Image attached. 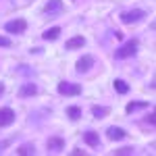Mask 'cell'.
Returning <instances> with one entry per match:
<instances>
[{
  "label": "cell",
  "instance_id": "cell-12",
  "mask_svg": "<svg viewBox=\"0 0 156 156\" xmlns=\"http://www.w3.org/2000/svg\"><path fill=\"white\" fill-rule=\"evenodd\" d=\"M83 46H85V37L83 36H73L71 40H67L65 50H77V48H83Z\"/></svg>",
  "mask_w": 156,
  "mask_h": 156
},
{
  "label": "cell",
  "instance_id": "cell-13",
  "mask_svg": "<svg viewBox=\"0 0 156 156\" xmlns=\"http://www.w3.org/2000/svg\"><path fill=\"white\" fill-rule=\"evenodd\" d=\"M60 34H62L60 27H50V29H46V31L42 34V40H44V42H54V40H58Z\"/></svg>",
  "mask_w": 156,
  "mask_h": 156
},
{
  "label": "cell",
  "instance_id": "cell-19",
  "mask_svg": "<svg viewBox=\"0 0 156 156\" xmlns=\"http://www.w3.org/2000/svg\"><path fill=\"white\" fill-rule=\"evenodd\" d=\"M115 154H117V156H129V154H133V146H125V148H119V150H115Z\"/></svg>",
  "mask_w": 156,
  "mask_h": 156
},
{
  "label": "cell",
  "instance_id": "cell-5",
  "mask_svg": "<svg viewBox=\"0 0 156 156\" xmlns=\"http://www.w3.org/2000/svg\"><path fill=\"white\" fill-rule=\"evenodd\" d=\"M94 65H96V58H94L92 54H83L81 58H77V62H75V71L77 73H87V71H92Z\"/></svg>",
  "mask_w": 156,
  "mask_h": 156
},
{
  "label": "cell",
  "instance_id": "cell-22",
  "mask_svg": "<svg viewBox=\"0 0 156 156\" xmlns=\"http://www.w3.org/2000/svg\"><path fill=\"white\" fill-rule=\"evenodd\" d=\"M11 142H12V140H4V142H0V152H2L6 146H11Z\"/></svg>",
  "mask_w": 156,
  "mask_h": 156
},
{
  "label": "cell",
  "instance_id": "cell-8",
  "mask_svg": "<svg viewBox=\"0 0 156 156\" xmlns=\"http://www.w3.org/2000/svg\"><path fill=\"white\" fill-rule=\"evenodd\" d=\"M15 119H17V115H15V110H12V108H9V106L0 108V129H4V127L12 125Z\"/></svg>",
  "mask_w": 156,
  "mask_h": 156
},
{
  "label": "cell",
  "instance_id": "cell-6",
  "mask_svg": "<svg viewBox=\"0 0 156 156\" xmlns=\"http://www.w3.org/2000/svg\"><path fill=\"white\" fill-rule=\"evenodd\" d=\"M4 29H6L9 34H17V36H21V34L27 31V21H25V19H12V21H9V23L4 25Z\"/></svg>",
  "mask_w": 156,
  "mask_h": 156
},
{
  "label": "cell",
  "instance_id": "cell-1",
  "mask_svg": "<svg viewBox=\"0 0 156 156\" xmlns=\"http://www.w3.org/2000/svg\"><path fill=\"white\" fill-rule=\"evenodd\" d=\"M137 48H140V42L135 40V37H131V40H127L125 44H121L119 48L115 50V58H131V56H135L137 54Z\"/></svg>",
  "mask_w": 156,
  "mask_h": 156
},
{
  "label": "cell",
  "instance_id": "cell-18",
  "mask_svg": "<svg viewBox=\"0 0 156 156\" xmlns=\"http://www.w3.org/2000/svg\"><path fill=\"white\" fill-rule=\"evenodd\" d=\"M148 106H150L148 102H127L125 112H127V115H133L135 110H142V108H148Z\"/></svg>",
  "mask_w": 156,
  "mask_h": 156
},
{
  "label": "cell",
  "instance_id": "cell-21",
  "mask_svg": "<svg viewBox=\"0 0 156 156\" xmlns=\"http://www.w3.org/2000/svg\"><path fill=\"white\" fill-rule=\"evenodd\" d=\"M146 123H148V125H154V123H156V115H154V110H152L150 115H146Z\"/></svg>",
  "mask_w": 156,
  "mask_h": 156
},
{
  "label": "cell",
  "instance_id": "cell-7",
  "mask_svg": "<svg viewBox=\"0 0 156 156\" xmlns=\"http://www.w3.org/2000/svg\"><path fill=\"white\" fill-rule=\"evenodd\" d=\"M46 150L52 152V154L62 152V150H65V140H62L60 135H52V137H48V140H46Z\"/></svg>",
  "mask_w": 156,
  "mask_h": 156
},
{
  "label": "cell",
  "instance_id": "cell-14",
  "mask_svg": "<svg viewBox=\"0 0 156 156\" xmlns=\"http://www.w3.org/2000/svg\"><path fill=\"white\" fill-rule=\"evenodd\" d=\"M108 115H110V108L108 106H98V104L92 106V117L94 119H106Z\"/></svg>",
  "mask_w": 156,
  "mask_h": 156
},
{
  "label": "cell",
  "instance_id": "cell-9",
  "mask_svg": "<svg viewBox=\"0 0 156 156\" xmlns=\"http://www.w3.org/2000/svg\"><path fill=\"white\" fill-rule=\"evenodd\" d=\"M37 94V85L34 83V81H25V83H21V87L17 90V96L19 98H34Z\"/></svg>",
  "mask_w": 156,
  "mask_h": 156
},
{
  "label": "cell",
  "instance_id": "cell-16",
  "mask_svg": "<svg viewBox=\"0 0 156 156\" xmlns=\"http://www.w3.org/2000/svg\"><path fill=\"white\" fill-rule=\"evenodd\" d=\"M19 156H27V154H36V146L31 144V142H27V144H21L17 146V150H15Z\"/></svg>",
  "mask_w": 156,
  "mask_h": 156
},
{
  "label": "cell",
  "instance_id": "cell-25",
  "mask_svg": "<svg viewBox=\"0 0 156 156\" xmlns=\"http://www.w3.org/2000/svg\"><path fill=\"white\" fill-rule=\"evenodd\" d=\"M2 92H4V83H0V94H2Z\"/></svg>",
  "mask_w": 156,
  "mask_h": 156
},
{
  "label": "cell",
  "instance_id": "cell-3",
  "mask_svg": "<svg viewBox=\"0 0 156 156\" xmlns=\"http://www.w3.org/2000/svg\"><path fill=\"white\" fill-rule=\"evenodd\" d=\"M42 12H44L46 17H50V19H56V17H60V15L65 12V2H62V0H48V2L44 4Z\"/></svg>",
  "mask_w": 156,
  "mask_h": 156
},
{
  "label": "cell",
  "instance_id": "cell-23",
  "mask_svg": "<svg viewBox=\"0 0 156 156\" xmlns=\"http://www.w3.org/2000/svg\"><path fill=\"white\" fill-rule=\"evenodd\" d=\"M73 154H75V156H81V154H87V152H85V150H81V148H75V150H73Z\"/></svg>",
  "mask_w": 156,
  "mask_h": 156
},
{
  "label": "cell",
  "instance_id": "cell-4",
  "mask_svg": "<svg viewBox=\"0 0 156 156\" xmlns=\"http://www.w3.org/2000/svg\"><path fill=\"white\" fill-rule=\"evenodd\" d=\"M56 90H58L60 96H79L83 90H81V85L79 83H73V81H60L58 85H56Z\"/></svg>",
  "mask_w": 156,
  "mask_h": 156
},
{
  "label": "cell",
  "instance_id": "cell-15",
  "mask_svg": "<svg viewBox=\"0 0 156 156\" xmlns=\"http://www.w3.org/2000/svg\"><path fill=\"white\" fill-rule=\"evenodd\" d=\"M112 87H115V92L121 94V96L129 94V83H127L125 79H115V81H112Z\"/></svg>",
  "mask_w": 156,
  "mask_h": 156
},
{
  "label": "cell",
  "instance_id": "cell-10",
  "mask_svg": "<svg viewBox=\"0 0 156 156\" xmlns=\"http://www.w3.org/2000/svg\"><path fill=\"white\" fill-rule=\"evenodd\" d=\"M106 137L110 142H121V140H125L127 137V131L123 129V127H117V125H110L106 129Z\"/></svg>",
  "mask_w": 156,
  "mask_h": 156
},
{
  "label": "cell",
  "instance_id": "cell-20",
  "mask_svg": "<svg viewBox=\"0 0 156 156\" xmlns=\"http://www.w3.org/2000/svg\"><path fill=\"white\" fill-rule=\"evenodd\" d=\"M11 46H12L11 37H6V36H0V48H11Z\"/></svg>",
  "mask_w": 156,
  "mask_h": 156
},
{
  "label": "cell",
  "instance_id": "cell-17",
  "mask_svg": "<svg viewBox=\"0 0 156 156\" xmlns=\"http://www.w3.org/2000/svg\"><path fill=\"white\" fill-rule=\"evenodd\" d=\"M65 115L69 117V121H73V123H75V121L81 119V108H79V106H67Z\"/></svg>",
  "mask_w": 156,
  "mask_h": 156
},
{
  "label": "cell",
  "instance_id": "cell-24",
  "mask_svg": "<svg viewBox=\"0 0 156 156\" xmlns=\"http://www.w3.org/2000/svg\"><path fill=\"white\" fill-rule=\"evenodd\" d=\"M115 37H117V40H123V34H121L119 29H117V31H115Z\"/></svg>",
  "mask_w": 156,
  "mask_h": 156
},
{
  "label": "cell",
  "instance_id": "cell-11",
  "mask_svg": "<svg viewBox=\"0 0 156 156\" xmlns=\"http://www.w3.org/2000/svg\"><path fill=\"white\" fill-rule=\"evenodd\" d=\"M83 142L90 148H98L100 146V133L94 131V129H87V131H83Z\"/></svg>",
  "mask_w": 156,
  "mask_h": 156
},
{
  "label": "cell",
  "instance_id": "cell-2",
  "mask_svg": "<svg viewBox=\"0 0 156 156\" xmlns=\"http://www.w3.org/2000/svg\"><path fill=\"white\" fill-rule=\"evenodd\" d=\"M146 17H148V12L144 9H131V11H123L119 15L121 23H125V25H137V23H142Z\"/></svg>",
  "mask_w": 156,
  "mask_h": 156
}]
</instances>
